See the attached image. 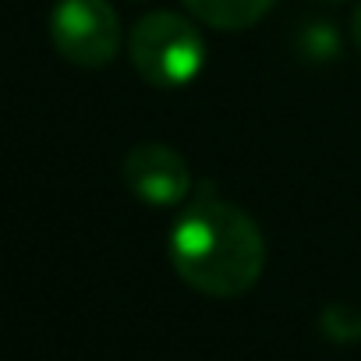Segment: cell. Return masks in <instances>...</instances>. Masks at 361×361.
<instances>
[{"instance_id":"cell-6","label":"cell","mask_w":361,"mask_h":361,"mask_svg":"<svg viewBox=\"0 0 361 361\" xmlns=\"http://www.w3.org/2000/svg\"><path fill=\"white\" fill-rule=\"evenodd\" d=\"M319 329L336 343H354V340H361V312L354 305H343V301L326 305L319 315Z\"/></svg>"},{"instance_id":"cell-3","label":"cell","mask_w":361,"mask_h":361,"mask_svg":"<svg viewBox=\"0 0 361 361\" xmlns=\"http://www.w3.org/2000/svg\"><path fill=\"white\" fill-rule=\"evenodd\" d=\"M50 39L64 61L78 68H103L121 47L117 11L106 0H57L50 15Z\"/></svg>"},{"instance_id":"cell-5","label":"cell","mask_w":361,"mask_h":361,"mask_svg":"<svg viewBox=\"0 0 361 361\" xmlns=\"http://www.w3.org/2000/svg\"><path fill=\"white\" fill-rule=\"evenodd\" d=\"M276 0H185V8L209 29L224 32H241L255 22L266 18V11Z\"/></svg>"},{"instance_id":"cell-4","label":"cell","mask_w":361,"mask_h":361,"mask_svg":"<svg viewBox=\"0 0 361 361\" xmlns=\"http://www.w3.org/2000/svg\"><path fill=\"white\" fill-rule=\"evenodd\" d=\"M124 188L145 206H177L192 195V170L177 149L163 142L131 145L121 163Z\"/></svg>"},{"instance_id":"cell-2","label":"cell","mask_w":361,"mask_h":361,"mask_svg":"<svg viewBox=\"0 0 361 361\" xmlns=\"http://www.w3.org/2000/svg\"><path fill=\"white\" fill-rule=\"evenodd\" d=\"M128 54L135 71L156 89H180L202 71V36L199 29L173 11H152L135 22L128 36Z\"/></svg>"},{"instance_id":"cell-7","label":"cell","mask_w":361,"mask_h":361,"mask_svg":"<svg viewBox=\"0 0 361 361\" xmlns=\"http://www.w3.org/2000/svg\"><path fill=\"white\" fill-rule=\"evenodd\" d=\"M354 43H357V50H361V4H357V11H354Z\"/></svg>"},{"instance_id":"cell-1","label":"cell","mask_w":361,"mask_h":361,"mask_svg":"<svg viewBox=\"0 0 361 361\" xmlns=\"http://www.w3.org/2000/svg\"><path fill=\"white\" fill-rule=\"evenodd\" d=\"M166 255L192 290L206 298H241L262 276L266 241L245 209L202 195L177 216Z\"/></svg>"}]
</instances>
